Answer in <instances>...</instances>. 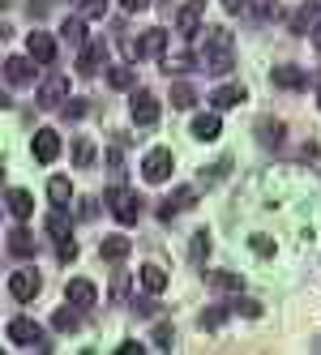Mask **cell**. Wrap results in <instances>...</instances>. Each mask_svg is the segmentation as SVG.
Segmentation results:
<instances>
[{"instance_id":"603a6c76","label":"cell","mask_w":321,"mask_h":355,"mask_svg":"<svg viewBox=\"0 0 321 355\" xmlns=\"http://www.w3.org/2000/svg\"><path fill=\"white\" fill-rule=\"evenodd\" d=\"M35 236L26 232V227H13V232H9V252H13V257H35Z\"/></svg>"},{"instance_id":"7a4b0ae2","label":"cell","mask_w":321,"mask_h":355,"mask_svg":"<svg viewBox=\"0 0 321 355\" xmlns=\"http://www.w3.org/2000/svg\"><path fill=\"white\" fill-rule=\"evenodd\" d=\"M103 201H107V210L116 214V223H125V227H133V223H137V214H141V197H137L133 189H125L120 180L107 189V197H103Z\"/></svg>"},{"instance_id":"f546056e","label":"cell","mask_w":321,"mask_h":355,"mask_svg":"<svg viewBox=\"0 0 321 355\" xmlns=\"http://www.w3.org/2000/svg\"><path fill=\"white\" fill-rule=\"evenodd\" d=\"M107 82H112L116 90H137V73H133L129 64H116V69H107Z\"/></svg>"},{"instance_id":"4fadbf2b","label":"cell","mask_w":321,"mask_h":355,"mask_svg":"<svg viewBox=\"0 0 321 355\" xmlns=\"http://www.w3.org/2000/svg\"><path fill=\"white\" fill-rule=\"evenodd\" d=\"M26 52H31V60H39V64H52V60H56V39L47 35V31H31V35H26Z\"/></svg>"},{"instance_id":"3957f363","label":"cell","mask_w":321,"mask_h":355,"mask_svg":"<svg viewBox=\"0 0 321 355\" xmlns=\"http://www.w3.org/2000/svg\"><path fill=\"white\" fill-rule=\"evenodd\" d=\"M47 236L56 240V257H60V261H73V257H78V240H73V223L64 218V210H60V206H56L52 214H47Z\"/></svg>"},{"instance_id":"f6af8a7d","label":"cell","mask_w":321,"mask_h":355,"mask_svg":"<svg viewBox=\"0 0 321 355\" xmlns=\"http://www.w3.org/2000/svg\"><path fill=\"white\" fill-rule=\"evenodd\" d=\"M133 313L137 317H155L159 309H155V300H133Z\"/></svg>"},{"instance_id":"1f68e13d","label":"cell","mask_w":321,"mask_h":355,"mask_svg":"<svg viewBox=\"0 0 321 355\" xmlns=\"http://www.w3.org/2000/svg\"><path fill=\"white\" fill-rule=\"evenodd\" d=\"M197 103V90L189 86V82H176V86H171V107H180V112H189Z\"/></svg>"},{"instance_id":"c3c4849f","label":"cell","mask_w":321,"mask_h":355,"mask_svg":"<svg viewBox=\"0 0 321 355\" xmlns=\"http://www.w3.org/2000/svg\"><path fill=\"white\" fill-rule=\"evenodd\" d=\"M82 218H94V197H82V206H78Z\"/></svg>"},{"instance_id":"cb8c5ba5","label":"cell","mask_w":321,"mask_h":355,"mask_svg":"<svg viewBox=\"0 0 321 355\" xmlns=\"http://www.w3.org/2000/svg\"><path fill=\"white\" fill-rule=\"evenodd\" d=\"M218 133H223V120H218L214 112H210V116H197V120H193V137H197V141H214Z\"/></svg>"},{"instance_id":"44dd1931","label":"cell","mask_w":321,"mask_h":355,"mask_svg":"<svg viewBox=\"0 0 321 355\" xmlns=\"http://www.w3.org/2000/svg\"><path fill=\"white\" fill-rule=\"evenodd\" d=\"M270 78H275V86H283V90H304V86H309V73H304V69H295V64L275 69Z\"/></svg>"},{"instance_id":"30bf717a","label":"cell","mask_w":321,"mask_h":355,"mask_svg":"<svg viewBox=\"0 0 321 355\" xmlns=\"http://www.w3.org/2000/svg\"><path fill=\"white\" fill-rule=\"evenodd\" d=\"M202 17H206V0H184V9L176 13V35L180 39H197Z\"/></svg>"},{"instance_id":"6da1fadb","label":"cell","mask_w":321,"mask_h":355,"mask_svg":"<svg viewBox=\"0 0 321 355\" xmlns=\"http://www.w3.org/2000/svg\"><path fill=\"white\" fill-rule=\"evenodd\" d=\"M193 43V56H197V64H206V73H232V64H236V43H232V35L227 31H197V39H189Z\"/></svg>"},{"instance_id":"f35d334b","label":"cell","mask_w":321,"mask_h":355,"mask_svg":"<svg viewBox=\"0 0 321 355\" xmlns=\"http://www.w3.org/2000/svg\"><path fill=\"white\" fill-rule=\"evenodd\" d=\"M232 313H240V317H249V321H257V317H261V304H257V300H240V295H236V304H232Z\"/></svg>"},{"instance_id":"7c38bea8","label":"cell","mask_w":321,"mask_h":355,"mask_svg":"<svg viewBox=\"0 0 321 355\" xmlns=\"http://www.w3.org/2000/svg\"><path fill=\"white\" fill-rule=\"evenodd\" d=\"M39 291H43V278H39L35 270H17V274L9 278V295H13V300H21V304H31Z\"/></svg>"},{"instance_id":"b9f144b4","label":"cell","mask_w":321,"mask_h":355,"mask_svg":"<svg viewBox=\"0 0 321 355\" xmlns=\"http://www.w3.org/2000/svg\"><path fill=\"white\" fill-rule=\"evenodd\" d=\"M249 13L253 17H275L279 9H275V0H249Z\"/></svg>"},{"instance_id":"d4e9b609","label":"cell","mask_w":321,"mask_h":355,"mask_svg":"<svg viewBox=\"0 0 321 355\" xmlns=\"http://www.w3.org/2000/svg\"><path fill=\"white\" fill-rule=\"evenodd\" d=\"M244 98H249V90H244V86H218L210 94V107H236V103H244Z\"/></svg>"},{"instance_id":"ee69618b","label":"cell","mask_w":321,"mask_h":355,"mask_svg":"<svg viewBox=\"0 0 321 355\" xmlns=\"http://www.w3.org/2000/svg\"><path fill=\"white\" fill-rule=\"evenodd\" d=\"M112 295H116V300L129 295V274H116V278H112Z\"/></svg>"},{"instance_id":"2e32d148","label":"cell","mask_w":321,"mask_h":355,"mask_svg":"<svg viewBox=\"0 0 321 355\" xmlns=\"http://www.w3.org/2000/svg\"><path fill=\"white\" fill-rule=\"evenodd\" d=\"M137 287H141L146 295H163V291H167V274H163V266L146 261V266L137 270Z\"/></svg>"},{"instance_id":"52a82bcc","label":"cell","mask_w":321,"mask_h":355,"mask_svg":"<svg viewBox=\"0 0 321 355\" xmlns=\"http://www.w3.org/2000/svg\"><path fill=\"white\" fill-rule=\"evenodd\" d=\"M129 116H133L137 129H150L159 120V98L150 90H129Z\"/></svg>"},{"instance_id":"5b68a950","label":"cell","mask_w":321,"mask_h":355,"mask_svg":"<svg viewBox=\"0 0 321 355\" xmlns=\"http://www.w3.org/2000/svg\"><path fill=\"white\" fill-rule=\"evenodd\" d=\"M5 334H9V343H17V347L52 351V347H47V334H43V325H39V321H31V317H13V321L5 325Z\"/></svg>"},{"instance_id":"9a60e30c","label":"cell","mask_w":321,"mask_h":355,"mask_svg":"<svg viewBox=\"0 0 321 355\" xmlns=\"http://www.w3.org/2000/svg\"><path fill=\"white\" fill-rule=\"evenodd\" d=\"M283 137H287V124H283V120H275V116H257V141H261V146L279 150Z\"/></svg>"},{"instance_id":"8fae6325","label":"cell","mask_w":321,"mask_h":355,"mask_svg":"<svg viewBox=\"0 0 321 355\" xmlns=\"http://www.w3.org/2000/svg\"><path fill=\"white\" fill-rule=\"evenodd\" d=\"M103 64H107V43L103 39H90L82 47V56H78V73H82V78H94Z\"/></svg>"},{"instance_id":"d6986e66","label":"cell","mask_w":321,"mask_h":355,"mask_svg":"<svg viewBox=\"0 0 321 355\" xmlns=\"http://www.w3.org/2000/svg\"><path fill=\"white\" fill-rule=\"evenodd\" d=\"M317 26H321V0H309L304 9H295V13H291V31H295V35L317 31Z\"/></svg>"},{"instance_id":"bcb514c9","label":"cell","mask_w":321,"mask_h":355,"mask_svg":"<svg viewBox=\"0 0 321 355\" xmlns=\"http://www.w3.org/2000/svg\"><path fill=\"white\" fill-rule=\"evenodd\" d=\"M141 351H146V347H141V343H133V338L116 347V355H141Z\"/></svg>"},{"instance_id":"ab89813d","label":"cell","mask_w":321,"mask_h":355,"mask_svg":"<svg viewBox=\"0 0 321 355\" xmlns=\"http://www.w3.org/2000/svg\"><path fill=\"white\" fill-rule=\"evenodd\" d=\"M86 107H90L86 98H69V103H64L60 112H64V120H82V116H86Z\"/></svg>"},{"instance_id":"7bdbcfd3","label":"cell","mask_w":321,"mask_h":355,"mask_svg":"<svg viewBox=\"0 0 321 355\" xmlns=\"http://www.w3.org/2000/svg\"><path fill=\"white\" fill-rule=\"evenodd\" d=\"M107 13V0H82V17H103Z\"/></svg>"},{"instance_id":"7402d4cb","label":"cell","mask_w":321,"mask_h":355,"mask_svg":"<svg viewBox=\"0 0 321 355\" xmlns=\"http://www.w3.org/2000/svg\"><path fill=\"white\" fill-rule=\"evenodd\" d=\"M206 287L227 291V295H240V291H244V278H236V274H227V270H210V274H206Z\"/></svg>"},{"instance_id":"f1b7e54d","label":"cell","mask_w":321,"mask_h":355,"mask_svg":"<svg viewBox=\"0 0 321 355\" xmlns=\"http://www.w3.org/2000/svg\"><path fill=\"white\" fill-rule=\"evenodd\" d=\"M227 171H232V159H218L214 167H202V175H197V184H202V189H214V184L227 175Z\"/></svg>"},{"instance_id":"74e56055","label":"cell","mask_w":321,"mask_h":355,"mask_svg":"<svg viewBox=\"0 0 321 355\" xmlns=\"http://www.w3.org/2000/svg\"><path fill=\"white\" fill-rule=\"evenodd\" d=\"M171 343H176V329H171L167 321H159V325H155V347H159V351H171Z\"/></svg>"},{"instance_id":"d590c367","label":"cell","mask_w":321,"mask_h":355,"mask_svg":"<svg viewBox=\"0 0 321 355\" xmlns=\"http://www.w3.org/2000/svg\"><path fill=\"white\" fill-rule=\"evenodd\" d=\"M210 257V236L206 232H193V240H189V261H206Z\"/></svg>"},{"instance_id":"f907efd6","label":"cell","mask_w":321,"mask_h":355,"mask_svg":"<svg viewBox=\"0 0 321 355\" xmlns=\"http://www.w3.org/2000/svg\"><path fill=\"white\" fill-rule=\"evenodd\" d=\"M313 43H317V52H321V26H317V31H313Z\"/></svg>"},{"instance_id":"60d3db41","label":"cell","mask_w":321,"mask_h":355,"mask_svg":"<svg viewBox=\"0 0 321 355\" xmlns=\"http://www.w3.org/2000/svg\"><path fill=\"white\" fill-rule=\"evenodd\" d=\"M249 248L257 252V257H275V240H270V236H253Z\"/></svg>"},{"instance_id":"5bb4252c","label":"cell","mask_w":321,"mask_h":355,"mask_svg":"<svg viewBox=\"0 0 321 355\" xmlns=\"http://www.w3.org/2000/svg\"><path fill=\"white\" fill-rule=\"evenodd\" d=\"M35 64L39 60H26V56H9L5 60V82L17 90V86H31L35 82Z\"/></svg>"},{"instance_id":"9c48e42d","label":"cell","mask_w":321,"mask_h":355,"mask_svg":"<svg viewBox=\"0 0 321 355\" xmlns=\"http://www.w3.org/2000/svg\"><path fill=\"white\" fill-rule=\"evenodd\" d=\"M193 206H197V189H193V184H180L176 193H167V197H163L159 218H163V223H171L176 214H184V210H193Z\"/></svg>"},{"instance_id":"681fc988","label":"cell","mask_w":321,"mask_h":355,"mask_svg":"<svg viewBox=\"0 0 321 355\" xmlns=\"http://www.w3.org/2000/svg\"><path fill=\"white\" fill-rule=\"evenodd\" d=\"M223 9L227 13H244V9H249V0H223Z\"/></svg>"},{"instance_id":"4dcf8cb0","label":"cell","mask_w":321,"mask_h":355,"mask_svg":"<svg viewBox=\"0 0 321 355\" xmlns=\"http://www.w3.org/2000/svg\"><path fill=\"white\" fill-rule=\"evenodd\" d=\"M159 64H163V73H184V69L197 64V56H189V52H176V56H171V52H163Z\"/></svg>"},{"instance_id":"ffe728a7","label":"cell","mask_w":321,"mask_h":355,"mask_svg":"<svg viewBox=\"0 0 321 355\" xmlns=\"http://www.w3.org/2000/svg\"><path fill=\"white\" fill-rule=\"evenodd\" d=\"M5 206H9V214H13L17 223H26V218L35 214V197H31L26 189H9V193H5Z\"/></svg>"},{"instance_id":"836d02e7","label":"cell","mask_w":321,"mask_h":355,"mask_svg":"<svg viewBox=\"0 0 321 355\" xmlns=\"http://www.w3.org/2000/svg\"><path fill=\"white\" fill-rule=\"evenodd\" d=\"M107 167H112V175H125V137H112V146H107Z\"/></svg>"},{"instance_id":"484cf974","label":"cell","mask_w":321,"mask_h":355,"mask_svg":"<svg viewBox=\"0 0 321 355\" xmlns=\"http://www.w3.org/2000/svg\"><path fill=\"white\" fill-rule=\"evenodd\" d=\"M60 35L73 43V47H86L90 39H86V17H64L60 21Z\"/></svg>"},{"instance_id":"ba28073f","label":"cell","mask_w":321,"mask_h":355,"mask_svg":"<svg viewBox=\"0 0 321 355\" xmlns=\"http://www.w3.org/2000/svg\"><path fill=\"white\" fill-rule=\"evenodd\" d=\"M163 43H167V35L155 26V31H146L141 39H125V56H129V60H141V56H163Z\"/></svg>"},{"instance_id":"e575fe53","label":"cell","mask_w":321,"mask_h":355,"mask_svg":"<svg viewBox=\"0 0 321 355\" xmlns=\"http://www.w3.org/2000/svg\"><path fill=\"white\" fill-rule=\"evenodd\" d=\"M94 155H98V150H94V141H90V137H78V141H73V163H78V167H90V163H94Z\"/></svg>"},{"instance_id":"83f0119b","label":"cell","mask_w":321,"mask_h":355,"mask_svg":"<svg viewBox=\"0 0 321 355\" xmlns=\"http://www.w3.org/2000/svg\"><path fill=\"white\" fill-rule=\"evenodd\" d=\"M98 252H103L107 261H125V257H129V240H125V236H107L103 244H98Z\"/></svg>"},{"instance_id":"7dc6e473","label":"cell","mask_w":321,"mask_h":355,"mask_svg":"<svg viewBox=\"0 0 321 355\" xmlns=\"http://www.w3.org/2000/svg\"><path fill=\"white\" fill-rule=\"evenodd\" d=\"M120 5H125L129 13H141V9H150V0H120Z\"/></svg>"},{"instance_id":"ac0fdd59","label":"cell","mask_w":321,"mask_h":355,"mask_svg":"<svg viewBox=\"0 0 321 355\" xmlns=\"http://www.w3.org/2000/svg\"><path fill=\"white\" fill-rule=\"evenodd\" d=\"M94 300H98V287L90 278H69V304L73 309H90Z\"/></svg>"},{"instance_id":"8d00e7d4","label":"cell","mask_w":321,"mask_h":355,"mask_svg":"<svg viewBox=\"0 0 321 355\" xmlns=\"http://www.w3.org/2000/svg\"><path fill=\"white\" fill-rule=\"evenodd\" d=\"M52 325L60 329V334H73V329L82 325V321H78V309H73V304H69V309H60V313L52 317Z\"/></svg>"},{"instance_id":"277c9868","label":"cell","mask_w":321,"mask_h":355,"mask_svg":"<svg viewBox=\"0 0 321 355\" xmlns=\"http://www.w3.org/2000/svg\"><path fill=\"white\" fill-rule=\"evenodd\" d=\"M35 103L43 112H60L69 103V78L64 73H47V78L39 82V90H35Z\"/></svg>"},{"instance_id":"d6a6232c","label":"cell","mask_w":321,"mask_h":355,"mask_svg":"<svg viewBox=\"0 0 321 355\" xmlns=\"http://www.w3.org/2000/svg\"><path fill=\"white\" fill-rule=\"evenodd\" d=\"M227 313H232L227 304H210V309H206L202 317H197V325H202V329H218V325L227 321Z\"/></svg>"},{"instance_id":"8992f818","label":"cell","mask_w":321,"mask_h":355,"mask_svg":"<svg viewBox=\"0 0 321 355\" xmlns=\"http://www.w3.org/2000/svg\"><path fill=\"white\" fill-rule=\"evenodd\" d=\"M171 167H176L171 150H167V146H155L150 155L141 159V175H146V184H167V180H171Z\"/></svg>"},{"instance_id":"e0dca14e","label":"cell","mask_w":321,"mask_h":355,"mask_svg":"<svg viewBox=\"0 0 321 355\" xmlns=\"http://www.w3.org/2000/svg\"><path fill=\"white\" fill-rule=\"evenodd\" d=\"M31 150H35L39 163H56V155H60V137H56V129H39Z\"/></svg>"},{"instance_id":"4316f807","label":"cell","mask_w":321,"mask_h":355,"mask_svg":"<svg viewBox=\"0 0 321 355\" xmlns=\"http://www.w3.org/2000/svg\"><path fill=\"white\" fill-rule=\"evenodd\" d=\"M47 197H52V206H69V201H73V184L64 180V175H52V180H47Z\"/></svg>"}]
</instances>
